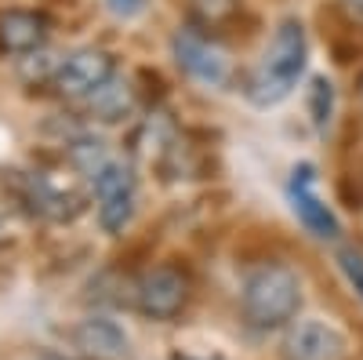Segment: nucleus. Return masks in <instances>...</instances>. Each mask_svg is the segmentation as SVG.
I'll return each mask as SVG.
<instances>
[{
	"instance_id": "obj_1",
	"label": "nucleus",
	"mask_w": 363,
	"mask_h": 360,
	"mask_svg": "<svg viewBox=\"0 0 363 360\" xmlns=\"http://www.w3.org/2000/svg\"><path fill=\"white\" fill-rule=\"evenodd\" d=\"M240 306H244V320L255 332L287 327L301 310V280L291 266L265 262L247 273L244 291H240Z\"/></svg>"
},
{
	"instance_id": "obj_2",
	"label": "nucleus",
	"mask_w": 363,
	"mask_h": 360,
	"mask_svg": "<svg viewBox=\"0 0 363 360\" xmlns=\"http://www.w3.org/2000/svg\"><path fill=\"white\" fill-rule=\"evenodd\" d=\"M306 70V29L298 18H284L272 33L258 70L247 77V99L255 106H277L291 95Z\"/></svg>"
},
{
	"instance_id": "obj_3",
	"label": "nucleus",
	"mask_w": 363,
	"mask_h": 360,
	"mask_svg": "<svg viewBox=\"0 0 363 360\" xmlns=\"http://www.w3.org/2000/svg\"><path fill=\"white\" fill-rule=\"evenodd\" d=\"M171 51H174V62L182 66V73H189L196 84L203 87H222L233 73L229 66V51L207 33L200 26H182L174 40H171Z\"/></svg>"
},
{
	"instance_id": "obj_4",
	"label": "nucleus",
	"mask_w": 363,
	"mask_h": 360,
	"mask_svg": "<svg viewBox=\"0 0 363 360\" xmlns=\"http://www.w3.org/2000/svg\"><path fill=\"white\" fill-rule=\"evenodd\" d=\"M95 204H99V226L109 236L124 233L128 222L135 219V204H138L135 168L124 164V160H109L95 175Z\"/></svg>"
},
{
	"instance_id": "obj_5",
	"label": "nucleus",
	"mask_w": 363,
	"mask_h": 360,
	"mask_svg": "<svg viewBox=\"0 0 363 360\" xmlns=\"http://www.w3.org/2000/svg\"><path fill=\"white\" fill-rule=\"evenodd\" d=\"M189 302V277L178 266H153L135 284V310L145 320H174Z\"/></svg>"
},
{
	"instance_id": "obj_6",
	"label": "nucleus",
	"mask_w": 363,
	"mask_h": 360,
	"mask_svg": "<svg viewBox=\"0 0 363 360\" xmlns=\"http://www.w3.org/2000/svg\"><path fill=\"white\" fill-rule=\"evenodd\" d=\"M113 77H116V62H113L109 51H102V48H80V51L62 58L58 73L51 77V87L62 99H91Z\"/></svg>"
},
{
	"instance_id": "obj_7",
	"label": "nucleus",
	"mask_w": 363,
	"mask_h": 360,
	"mask_svg": "<svg viewBox=\"0 0 363 360\" xmlns=\"http://www.w3.org/2000/svg\"><path fill=\"white\" fill-rule=\"evenodd\" d=\"M284 360H345V339L323 320H291L284 342H280Z\"/></svg>"
},
{
	"instance_id": "obj_8",
	"label": "nucleus",
	"mask_w": 363,
	"mask_h": 360,
	"mask_svg": "<svg viewBox=\"0 0 363 360\" xmlns=\"http://www.w3.org/2000/svg\"><path fill=\"white\" fill-rule=\"evenodd\" d=\"M291 200H294V215L309 226L313 236H320V240H335L338 236V219L330 215V207L316 197V190H313V168L309 164L294 168Z\"/></svg>"
},
{
	"instance_id": "obj_9",
	"label": "nucleus",
	"mask_w": 363,
	"mask_h": 360,
	"mask_svg": "<svg viewBox=\"0 0 363 360\" xmlns=\"http://www.w3.org/2000/svg\"><path fill=\"white\" fill-rule=\"evenodd\" d=\"M48 37V18L26 8L0 11V51L4 55H33Z\"/></svg>"
},
{
	"instance_id": "obj_10",
	"label": "nucleus",
	"mask_w": 363,
	"mask_h": 360,
	"mask_svg": "<svg viewBox=\"0 0 363 360\" xmlns=\"http://www.w3.org/2000/svg\"><path fill=\"white\" fill-rule=\"evenodd\" d=\"M73 346L91 360H120L128 353V335L106 317H87L73 327Z\"/></svg>"
},
{
	"instance_id": "obj_11",
	"label": "nucleus",
	"mask_w": 363,
	"mask_h": 360,
	"mask_svg": "<svg viewBox=\"0 0 363 360\" xmlns=\"http://www.w3.org/2000/svg\"><path fill=\"white\" fill-rule=\"evenodd\" d=\"M26 200H29V207H33L37 215H44L51 222H69V219H77L84 212V204L73 193L58 190L44 175H29L26 178Z\"/></svg>"
},
{
	"instance_id": "obj_12",
	"label": "nucleus",
	"mask_w": 363,
	"mask_h": 360,
	"mask_svg": "<svg viewBox=\"0 0 363 360\" xmlns=\"http://www.w3.org/2000/svg\"><path fill=\"white\" fill-rule=\"evenodd\" d=\"M138 106V95L128 80L113 77L109 84H102L91 99H84V109L91 120H99V124H120V120H128Z\"/></svg>"
},
{
	"instance_id": "obj_13",
	"label": "nucleus",
	"mask_w": 363,
	"mask_h": 360,
	"mask_svg": "<svg viewBox=\"0 0 363 360\" xmlns=\"http://www.w3.org/2000/svg\"><path fill=\"white\" fill-rule=\"evenodd\" d=\"M236 11H240V0H189V22L207 29V33L233 22Z\"/></svg>"
},
{
	"instance_id": "obj_14",
	"label": "nucleus",
	"mask_w": 363,
	"mask_h": 360,
	"mask_svg": "<svg viewBox=\"0 0 363 360\" xmlns=\"http://www.w3.org/2000/svg\"><path fill=\"white\" fill-rule=\"evenodd\" d=\"M69 164H73L77 171H84V175L95 178V175L109 164V157H106V142L91 138V135L73 138V142H69Z\"/></svg>"
},
{
	"instance_id": "obj_15",
	"label": "nucleus",
	"mask_w": 363,
	"mask_h": 360,
	"mask_svg": "<svg viewBox=\"0 0 363 360\" xmlns=\"http://www.w3.org/2000/svg\"><path fill=\"white\" fill-rule=\"evenodd\" d=\"M309 113H313V124L320 131H327L330 113H335V87H330L327 77H316L313 87H309Z\"/></svg>"
},
{
	"instance_id": "obj_16",
	"label": "nucleus",
	"mask_w": 363,
	"mask_h": 360,
	"mask_svg": "<svg viewBox=\"0 0 363 360\" xmlns=\"http://www.w3.org/2000/svg\"><path fill=\"white\" fill-rule=\"evenodd\" d=\"M338 266H342V273L349 277V284L356 288V295L363 298V255L359 251H338Z\"/></svg>"
},
{
	"instance_id": "obj_17",
	"label": "nucleus",
	"mask_w": 363,
	"mask_h": 360,
	"mask_svg": "<svg viewBox=\"0 0 363 360\" xmlns=\"http://www.w3.org/2000/svg\"><path fill=\"white\" fill-rule=\"evenodd\" d=\"M106 8H109L116 18H135V15L145 8V0H106Z\"/></svg>"
},
{
	"instance_id": "obj_18",
	"label": "nucleus",
	"mask_w": 363,
	"mask_h": 360,
	"mask_svg": "<svg viewBox=\"0 0 363 360\" xmlns=\"http://www.w3.org/2000/svg\"><path fill=\"white\" fill-rule=\"evenodd\" d=\"M26 360H73V356H62V353H29Z\"/></svg>"
},
{
	"instance_id": "obj_19",
	"label": "nucleus",
	"mask_w": 363,
	"mask_h": 360,
	"mask_svg": "<svg viewBox=\"0 0 363 360\" xmlns=\"http://www.w3.org/2000/svg\"><path fill=\"white\" fill-rule=\"evenodd\" d=\"M349 8H352L356 15H363V0H349Z\"/></svg>"
},
{
	"instance_id": "obj_20",
	"label": "nucleus",
	"mask_w": 363,
	"mask_h": 360,
	"mask_svg": "<svg viewBox=\"0 0 363 360\" xmlns=\"http://www.w3.org/2000/svg\"><path fill=\"white\" fill-rule=\"evenodd\" d=\"M174 360H196V356H174Z\"/></svg>"
},
{
	"instance_id": "obj_21",
	"label": "nucleus",
	"mask_w": 363,
	"mask_h": 360,
	"mask_svg": "<svg viewBox=\"0 0 363 360\" xmlns=\"http://www.w3.org/2000/svg\"><path fill=\"white\" fill-rule=\"evenodd\" d=\"M359 95H363V77H359Z\"/></svg>"
}]
</instances>
